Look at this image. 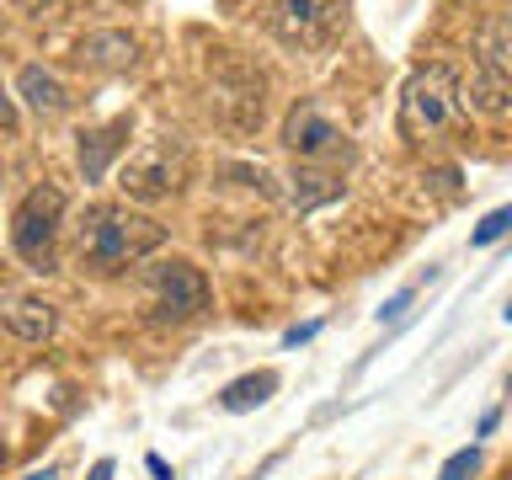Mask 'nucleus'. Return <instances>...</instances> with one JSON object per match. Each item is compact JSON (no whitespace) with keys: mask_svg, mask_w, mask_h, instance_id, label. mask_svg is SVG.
Wrapping results in <instances>:
<instances>
[{"mask_svg":"<svg viewBox=\"0 0 512 480\" xmlns=\"http://www.w3.org/2000/svg\"><path fill=\"white\" fill-rule=\"evenodd\" d=\"M464 118H470V107H464V86L459 75L448 70V64H422L406 91H400V139L422 144V139H438V134H454V128H464Z\"/></svg>","mask_w":512,"mask_h":480,"instance_id":"obj_2","label":"nucleus"},{"mask_svg":"<svg viewBox=\"0 0 512 480\" xmlns=\"http://www.w3.org/2000/svg\"><path fill=\"white\" fill-rule=\"evenodd\" d=\"M86 480H112V459H96V464H91V475H86Z\"/></svg>","mask_w":512,"mask_h":480,"instance_id":"obj_19","label":"nucleus"},{"mask_svg":"<svg viewBox=\"0 0 512 480\" xmlns=\"http://www.w3.org/2000/svg\"><path fill=\"white\" fill-rule=\"evenodd\" d=\"M502 320H507V326H512V299H507V310H502Z\"/></svg>","mask_w":512,"mask_h":480,"instance_id":"obj_23","label":"nucleus"},{"mask_svg":"<svg viewBox=\"0 0 512 480\" xmlns=\"http://www.w3.org/2000/svg\"><path fill=\"white\" fill-rule=\"evenodd\" d=\"M320 326H299V331H288V347H299V342H310V336H315Z\"/></svg>","mask_w":512,"mask_h":480,"instance_id":"obj_21","label":"nucleus"},{"mask_svg":"<svg viewBox=\"0 0 512 480\" xmlns=\"http://www.w3.org/2000/svg\"><path fill=\"white\" fill-rule=\"evenodd\" d=\"M0 464H6V443H0Z\"/></svg>","mask_w":512,"mask_h":480,"instance_id":"obj_24","label":"nucleus"},{"mask_svg":"<svg viewBox=\"0 0 512 480\" xmlns=\"http://www.w3.org/2000/svg\"><path fill=\"white\" fill-rule=\"evenodd\" d=\"M331 198H342V176L315 171V166L294 171V208H299V214H310L315 203H331Z\"/></svg>","mask_w":512,"mask_h":480,"instance_id":"obj_14","label":"nucleus"},{"mask_svg":"<svg viewBox=\"0 0 512 480\" xmlns=\"http://www.w3.org/2000/svg\"><path fill=\"white\" fill-rule=\"evenodd\" d=\"M464 107L486 112V118L512 112V11H496L475 32V75H470Z\"/></svg>","mask_w":512,"mask_h":480,"instance_id":"obj_3","label":"nucleus"},{"mask_svg":"<svg viewBox=\"0 0 512 480\" xmlns=\"http://www.w3.org/2000/svg\"><path fill=\"white\" fill-rule=\"evenodd\" d=\"M144 464H150V475H155V480H171V470H166V459H160V454H150Z\"/></svg>","mask_w":512,"mask_h":480,"instance_id":"obj_20","label":"nucleus"},{"mask_svg":"<svg viewBox=\"0 0 512 480\" xmlns=\"http://www.w3.org/2000/svg\"><path fill=\"white\" fill-rule=\"evenodd\" d=\"M411 299H416V288H400V294H395V299H390V304H384V310H379V320H400V315L411 310Z\"/></svg>","mask_w":512,"mask_h":480,"instance_id":"obj_17","label":"nucleus"},{"mask_svg":"<svg viewBox=\"0 0 512 480\" xmlns=\"http://www.w3.org/2000/svg\"><path fill=\"white\" fill-rule=\"evenodd\" d=\"M22 480H54V464H43V470H27Z\"/></svg>","mask_w":512,"mask_h":480,"instance_id":"obj_22","label":"nucleus"},{"mask_svg":"<svg viewBox=\"0 0 512 480\" xmlns=\"http://www.w3.org/2000/svg\"><path fill=\"white\" fill-rule=\"evenodd\" d=\"M0 128H16V102L6 96V86H0Z\"/></svg>","mask_w":512,"mask_h":480,"instance_id":"obj_18","label":"nucleus"},{"mask_svg":"<svg viewBox=\"0 0 512 480\" xmlns=\"http://www.w3.org/2000/svg\"><path fill=\"white\" fill-rule=\"evenodd\" d=\"M123 144H128V118L86 128V134H80V176H86V182H102L107 166H112V155H118Z\"/></svg>","mask_w":512,"mask_h":480,"instance_id":"obj_11","label":"nucleus"},{"mask_svg":"<svg viewBox=\"0 0 512 480\" xmlns=\"http://www.w3.org/2000/svg\"><path fill=\"white\" fill-rule=\"evenodd\" d=\"M272 390H278V374H272V368H256V374H240V379L224 384V390H219V406L230 411V416H240V411L267 406Z\"/></svg>","mask_w":512,"mask_h":480,"instance_id":"obj_13","label":"nucleus"},{"mask_svg":"<svg viewBox=\"0 0 512 480\" xmlns=\"http://www.w3.org/2000/svg\"><path fill=\"white\" fill-rule=\"evenodd\" d=\"M507 395H512V379H507Z\"/></svg>","mask_w":512,"mask_h":480,"instance_id":"obj_25","label":"nucleus"},{"mask_svg":"<svg viewBox=\"0 0 512 480\" xmlns=\"http://www.w3.org/2000/svg\"><path fill=\"white\" fill-rule=\"evenodd\" d=\"M64 192L54 182H38L27 192L22 203H16V214H11V246L16 256L32 267V272H54L59 267V224H64Z\"/></svg>","mask_w":512,"mask_h":480,"instance_id":"obj_4","label":"nucleus"},{"mask_svg":"<svg viewBox=\"0 0 512 480\" xmlns=\"http://www.w3.org/2000/svg\"><path fill=\"white\" fill-rule=\"evenodd\" d=\"M160 246H166V224L139 214V208H91V219L80 224V256L96 267V272H123L144 262V256H155Z\"/></svg>","mask_w":512,"mask_h":480,"instance_id":"obj_1","label":"nucleus"},{"mask_svg":"<svg viewBox=\"0 0 512 480\" xmlns=\"http://www.w3.org/2000/svg\"><path fill=\"white\" fill-rule=\"evenodd\" d=\"M144 283L155 288L160 320H198V315L208 310V278H203V267L182 262V256L155 262L150 272H144Z\"/></svg>","mask_w":512,"mask_h":480,"instance_id":"obj_7","label":"nucleus"},{"mask_svg":"<svg viewBox=\"0 0 512 480\" xmlns=\"http://www.w3.org/2000/svg\"><path fill=\"white\" fill-rule=\"evenodd\" d=\"M475 470H480V443L459 448V454H448V459H443V470H438V480H470Z\"/></svg>","mask_w":512,"mask_h":480,"instance_id":"obj_16","label":"nucleus"},{"mask_svg":"<svg viewBox=\"0 0 512 480\" xmlns=\"http://www.w3.org/2000/svg\"><path fill=\"white\" fill-rule=\"evenodd\" d=\"M0 320H6V331H11V336H22V342H48V336H54V326H59L54 304L38 299V294L11 299L6 310H0Z\"/></svg>","mask_w":512,"mask_h":480,"instance_id":"obj_12","label":"nucleus"},{"mask_svg":"<svg viewBox=\"0 0 512 480\" xmlns=\"http://www.w3.org/2000/svg\"><path fill=\"white\" fill-rule=\"evenodd\" d=\"M16 96H22L27 112H38V118H59V112L70 107L64 80L54 70H43V64H22V70H16Z\"/></svg>","mask_w":512,"mask_h":480,"instance_id":"obj_10","label":"nucleus"},{"mask_svg":"<svg viewBox=\"0 0 512 480\" xmlns=\"http://www.w3.org/2000/svg\"><path fill=\"white\" fill-rule=\"evenodd\" d=\"M283 144H288L299 160H320V155H331L336 144H342V128H336L326 112H320V102H310V96H304V102L283 118Z\"/></svg>","mask_w":512,"mask_h":480,"instance_id":"obj_8","label":"nucleus"},{"mask_svg":"<svg viewBox=\"0 0 512 480\" xmlns=\"http://www.w3.org/2000/svg\"><path fill=\"white\" fill-rule=\"evenodd\" d=\"M347 22V0H272V32L283 48L315 54L326 48Z\"/></svg>","mask_w":512,"mask_h":480,"instance_id":"obj_6","label":"nucleus"},{"mask_svg":"<svg viewBox=\"0 0 512 480\" xmlns=\"http://www.w3.org/2000/svg\"><path fill=\"white\" fill-rule=\"evenodd\" d=\"M134 59H139V43H134V32H123V27H102V32H86L80 38V64H91V70H134Z\"/></svg>","mask_w":512,"mask_h":480,"instance_id":"obj_9","label":"nucleus"},{"mask_svg":"<svg viewBox=\"0 0 512 480\" xmlns=\"http://www.w3.org/2000/svg\"><path fill=\"white\" fill-rule=\"evenodd\" d=\"M512 230V203H502V208H491L486 219L475 224V235H470V246H496V240H502Z\"/></svg>","mask_w":512,"mask_h":480,"instance_id":"obj_15","label":"nucleus"},{"mask_svg":"<svg viewBox=\"0 0 512 480\" xmlns=\"http://www.w3.org/2000/svg\"><path fill=\"white\" fill-rule=\"evenodd\" d=\"M182 182H187V144L176 134L144 139L118 171V187H123L128 203H160V198H171V192H182Z\"/></svg>","mask_w":512,"mask_h":480,"instance_id":"obj_5","label":"nucleus"}]
</instances>
